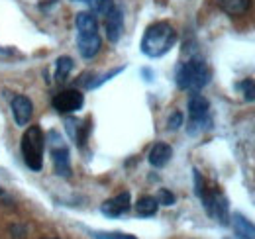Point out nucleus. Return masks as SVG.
<instances>
[{
  "label": "nucleus",
  "mask_w": 255,
  "mask_h": 239,
  "mask_svg": "<svg viewBox=\"0 0 255 239\" xmlns=\"http://www.w3.org/2000/svg\"><path fill=\"white\" fill-rule=\"evenodd\" d=\"M175 43H177L175 28L169 22H155L145 30L141 37V53L149 59H157L169 53Z\"/></svg>",
  "instance_id": "obj_1"
},
{
  "label": "nucleus",
  "mask_w": 255,
  "mask_h": 239,
  "mask_svg": "<svg viewBox=\"0 0 255 239\" xmlns=\"http://www.w3.org/2000/svg\"><path fill=\"white\" fill-rule=\"evenodd\" d=\"M210 69L204 61L200 59H191L185 61L177 67L175 73V83L181 90H191V92H198L202 90L208 83H210Z\"/></svg>",
  "instance_id": "obj_2"
},
{
  "label": "nucleus",
  "mask_w": 255,
  "mask_h": 239,
  "mask_svg": "<svg viewBox=\"0 0 255 239\" xmlns=\"http://www.w3.org/2000/svg\"><path fill=\"white\" fill-rule=\"evenodd\" d=\"M43 131L39 125H30L24 135H22V157H24V163L35 171L39 173L43 169Z\"/></svg>",
  "instance_id": "obj_3"
},
{
  "label": "nucleus",
  "mask_w": 255,
  "mask_h": 239,
  "mask_svg": "<svg viewBox=\"0 0 255 239\" xmlns=\"http://www.w3.org/2000/svg\"><path fill=\"white\" fill-rule=\"evenodd\" d=\"M210 102L202 94L192 92L189 98V133L196 135L204 127H210Z\"/></svg>",
  "instance_id": "obj_4"
},
{
  "label": "nucleus",
  "mask_w": 255,
  "mask_h": 239,
  "mask_svg": "<svg viewBox=\"0 0 255 239\" xmlns=\"http://www.w3.org/2000/svg\"><path fill=\"white\" fill-rule=\"evenodd\" d=\"M51 159H53V169L59 177H71V157H69V147L65 145L59 133L51 131Z\"/></svg>",
  "instance_id": "obj_5"
},
{
  "label": "nucleus",
  "mask_w": 255,
  "mask_h": 239,
  "mask_svg": "<svg viewBox=\"0 0 255 239\" xmlns=\"http://www.w3.org/2000/svg\"><path fill=\"white\" fill-rule=\"evenodd\" d=\"M51 104H53V108H55L59 114H73V112H77V110L83 108V104H85V96H83L81 90L67 89V90L57 92V94L53 96Z\"/></svg>",
  "instance_id": "obj_6"
},
{
  "label": "nucleus",
  "mask_w": 255,
  "mask_h": 239,
  "mask_svg": "<svg viewBox=\"0 0 255 239\" xmlns=\"http://www.w3.org/2000/svg\"><path fill=\"white\" fill-rule=\"evenodd\" d=\"M77 45H79V53L85 59H93L98 55V51L102 47V39H100L98 31H79Z\"/></svg>",
  "instance_id": "obj_7"
},
{
  "label": "nucleus",
  "mask_w": 255,
  "mask_h": 239,
  "mask_svg": "<svg viewBox=\"0 0 255 239\" xmlns=\"http://www.w3.org/2000/svg\"><path fill=\"white\" fill-rule=\"evenodd\" d=\"M129 206H131V196H129V192H120V194H116L114 198H108L106 202H102L100 212H102L104 216H108V218H118V216L126 214L128 210H129Z\"/></svg>",
  "instance_id": "obj_8"
},
{
  "label": "nucleus",
  "mask_w": 255,
  "mask_h": 239,
  "mask_svg": "<svg viewBox=\"0 0 255 239\" xmlns=\"http://www.w3.org/2000/svg\"><path fill=\"white\" fill-rule=\"evenodd\" d=\"M12 114H14V120H16L18 125L24 127L26 123H30L32 114H33L32 100H30L28 96H24V94L14 96V98H12Z\"/></svg>",
  "instance_id": "obj_9"
},
{
  "label": "nucleus",
  "mask_w": 255,
  "mask_h": 239,
  "mask_svg": "<svg viewBox=\"0 0 255 239\" xmlns=\"http://www.w3.org/2000/svg\"><path fill=\"white\" fill-rule=\"evenodd\" d=\"M106 22H104V28H106V37L110 43H118V39L122 37V31H124V16H122V10L120 8H114L108 16H104Z\"/></svg>",
  "instance_id": "obj_10"
},
{
  "label": "nucleus",
  "mask_w": 255,
  "mask_h": 239,
  "mask_svg": "<svg viewBox=\"0 0 255 239\" xmlns=\"http://www.w3.org/2000/svg\"><path fill=\"white\" fill-rule=\"evenodd\" d=\"M171 157H173V147L171 145H167V143H155L151 147V151H149V155H147V161H149L151 167L161 169V167H165L171 161Z\"/></svg>",
  "instance_id": "obj_11"
},
{
  "label": "nucleus",
  "mask_w": 255,
  "mask_h": 239,
  "mask_svg": "<svg viewBox=\"0 0 255 239\" xmlns=\"http://www.w3.org/2000/svg\"><path fill=\"white\" fill-rule=\"evenodd\" d=\"M232 228L238 239H255V224L242 214L232 216Z\"/></svg>",
  "instance_id": "obj_12"
},
{
  "label": "nucleus",
  "mask_w": 255,
  "mask_h": 239,
  "mask_svg": "<svg viewBox=\"0 0 255 239\" xmlns=\"http://www.w3.org/2000/svg\"><path fill=\"white\" fill-rule=\"evenodd\" d=\"M216 2H218V6L222 8L224 12L230 14V16H240V14L248 12V8L252 4V0H216Z\"/></svg>",
  "instance_id": "obj_13"
},
{
  "label": "nucleus",
  "mask_w": 255,
  "mask_h": 239,
  "mask_svg": "<svg viewBox=\"0 0 255 239\" xmlns=\"http://www.w3.org/2000/svg\"><path fill=\"white\" fill-rule=\"evenodd\" d=\"M157 208H159V204H157V200H155L153 196H141V198L135 202V212H137V216H141V218H151V216H155V214H157Z\"/></svg>",
  "instance_id": "obj_14"
},
{
  "label": "nucleus",
  "mask_w": 255,
  "mask_h": 239,
  "mask_svg": "<svg viewBox=\"0 0 255 239\" xmlns=\"http://www.w3.org/2000/svg\"><path fill=\"white\" fill-rule=\"evenodd\" d=\"M75 24L79 31H98V22L93 12H79L75 18Z\"/></svg>",
  "instance_id": "obj_15"
},
{
  "label": "nucleus",
  "mask_w": 255,
  "mask_h": 239,
  "mask_svg": "<svg viewBox=\"0 0 255 239\" xmlns=\"http://www.w3.org/2000/svg\"><path fill=\"white\" fill-rule=\"evenodd\" d=\"M83 2H87V4H89L91 12L96 14V16H108V14L116 8L114 0H83Z\"/></svg>",
  "instance_id": "obj_16"
},
{
  "label": "nucleus",
  "mask_w": 255,
  "mask_h": 239,
  "mask_svg": "<svg viewBox=\"0 0 255 239\" xmlns=\"http://www.w3.org/2000/svg\"><path fill=\"white\" fill-rule=\"evenodd\" d=\"M71 71H73V59L71 57H59V59L55 61V81L57 83H63L65 79L71 75Z\"/></svg>",
  "instance_id": "obj_17"
},
{
  "label": "nucleus",
  "mask_w": 255,
  "mask_h": 239,
  "mask_svg": "<svg viewBox=\"0 0 255 239\" xmlns=\"http://www.w3.org/2000/svg\"><path fill=\"white\" fill-rule=\"evenodd\" d=\"M236 89L244 94V98H246L248 102H254L255 100V81L254 79H246V81L238 83Z\"/></svg>",
  "instance_id": "obj_18"
},
{
  "label": "nucleus",
  "mask_w": 255,
  "mask_h": 239,
  "mask_svg": "<svg viewBox=\"0 0 255 239\" xmlns=\"http://www.w3.org/2000/svg\"><path fill=\"white\" fill-rule=\"evenodd\" d=\"M91 236L95 239H137L129 234H122V232H91Z\"/></svg>",
  "instance_id": "obj_19"
},
{
  "label": "nucleus",
  "mask_w": 255,
  "mask_h": 239,
  "mask_svg": "<svg viewBox=\"0 0 255 239\" xmlns=\"http://www.w3.org/2000/svg\"><path fill=\"white\" fill-rule=\"evenodd\" d=\"M157 204H163V206H173L175 204V194L173 192H169L167 188H161L159 192H157Z\"/></svg>",
  "instance_id": "obj_20"
},
{
  "label": "nucleus",
  "mask_w": 255,
  "mask_h": 239,
  "mask_svg": "<svg viewBox=\"0 0 255 239\" xmlns=\"http://www.w3.org/2000/svg\"><path fill=\"white\" fill-rule=\"evenodd\" d=\"M181 125H183V114H181V112H173V114L169 116L167 127H169L171 131H175V129H179Z\"/></svg>",
  "instance_id": "obj_21"
}]
</instances>
